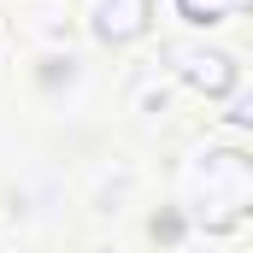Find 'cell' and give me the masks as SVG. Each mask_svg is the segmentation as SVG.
<instances>
[{
	"label": "cell",
	"instance_id": "cell-2",
	"mask_svg": "<svg viewBox=\"0 0 253 253\" xmlns=\"http://www.w3.org/2000/svg\"><path fill=\"white\" fill-rule=\"evenodd\" d=\"M171 59L183 65V77H194L206 94H224V88L236 83V71H230V59H224V53H194V47H177Z\"/></svg>",
	"mask_w": 253,
	"mask_h": 253
},
{
	"label": "cell",
	"instance_id": "cell-3",
	"mask_svg": "<svg viewBox=\"0 0 253 253\" xmlns=\"http://www.w3.org/2000/svg\"><path fill=\"white\" fill-rule=\"evenodd\" d=\"M183 12H189L194 24H218L224 12H236V6H248V0H177Z\"/></svg>",
	"mask_w": 253,
	"mask_h": 253
},
{
	"label": "cell",
	"instance_id": "cell-4",
	"mask_svg": "<svg viewBox=\"0 0 253 253\" xmlns=\"http://www.w3.org/2000/svg\"><path fill=\"white\" fill-rule=\"evenodd\" d=\"M230 118H236V124H242V129H253V94H248V100H242V106H236V112H230Z\"/></svg>",
	"mask_w": 253,
	"mask_h": 253
},
{
	"label": "cell",
	"instance_id": "cell-1",
	"mask_svg": "<svg viewBox=\"0 0 253 253\" xmlns=\"http://www.w3.org/2000/svg\"><path fill=\"white\" fill-rule=\"evenodd\" d=\"M253 212V159L242 153H206L194 171V218L206 230H230Z\"/></svg>",
	"mask_w": 253,
	"mask_h": 253
}]
</instances>
